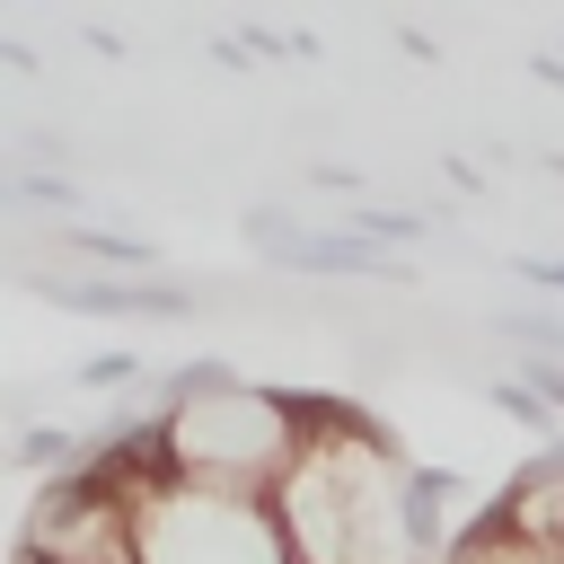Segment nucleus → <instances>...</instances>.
I'll use <instances>...</instances> for the list:
<instances>
[{"instance_id": "obj_3", "label": "nucleus", "mask_w": 564, "mask_h": 564, "mask_svg": "<svg viewBox=\"0 0 564 564\" xmlns=\"http://www.w3.org/2000/svg\"><path fill=\"white\" fill-rule=\"evenodd\" d=\"M141 564H300L273 502L203 494V485H150L141 494Z\"/></svg>"}, {"instance_id": "obj_9", "label": "nucleus", "mask_w": 564, "mask_h": 564, "mask_svg": "<svg viewBox=\"0 0 564 564\" xmlns=\"http://www.w3.org/2000/svg\"><path fill=\"white\" fill-rule=\"evenodd\" d=\"M9 194H18V203H70V212H79V185H70V176H35V167H18Z\"/></svg>"}, {"instance_id": "obj_11", "label": "nucleus", "mask_w": 564, "mask_h": 564, "mask_svg": "<svg viewBox=\"0 0 564 564\" xmlns=\"http://www.w3.org/2000/svg\"><path fill=\"white\" fill-rule=\"evenodd\" d=\"M511 273H520L529 291H546V300H564V256H511Z\"/></svg>"}, {"instance_id": "obj_2", "label": "nucleus", "mask_w": 564, "mask_h": 564, "mask_svg": "<svg viewBox=\"0 0 564 564\" xmlns=\"http://www.w3.org/2000/svg\"><path fill=\"white\" fill-rule=\"evenodd\" d=\"M150 414H159L167 476L203 485V494L273 502L282 476L308 449V432L291 414V388H256V379H238L220 361H185L176 379H150Z\"/></svg>"}, {"instance_id": "obj_8", "label": "nucleus", "mask_w": 564, "mask_h": 564, "mask_svg": "<svg viewBox=\"0 0 564 564\" xmlns=\"http://www.w3.org/2000/svg\"><path fill=\"white\" fill-rule=\"evenodd\" d=\"M70 388H150V370H141V352H106V361H79Z\"/></svg>"}, {"instance_id": "obj_7", "label": "nucleus", "mask_w": 564, "mask_h": 564, "mask_svg": "<svg viewBox=\"0 0 564 564\" xmlns=\"http://www.w3.org/2000/svg\"><path fill=\"white\" fill-rule=\"evenodd\" d=\"M502 335H520V344H538V352H555L564 361V308H502L494 317Z\"/></svg>"}, {"instance_id": "obj_10", "label": "nucleus", "mask_w": 564, "mask_h": 564, "mask_svg": "<svg viewBox=\"0 0 564 564\" xmlns=\"http://www.w3.org/2000/svg\"><path fill=\"white\" fill-rule=\"evenodd\" d=\"M520 379H529V388L555 405V423H564V361H555V352H520Z\"/></svg>"}, {"instance_id": "obj_12", "label": "nucleus", "mask_w": 564, "mask_h": 564, "mask_svg": "<svg viewBox=\"0 0 564 564\" xmlns=\"http://www.w3.org/2000/svg\"><path fill=\"white\" fill-rule=\"evenodd\" d=\"M9 564H35V555H9Z\"/></svg>"}, {"instance_id": "obj_4", "label": "nucleus", "mask_w": 564, "mask_h": 564, "mask_svg": "<svg viewBox=\"0 0 564 564\" xmlns=\"http://www.w3.org/2000/svg\"><path fill=\"white\" fill-rule=\"evenodd\" d=\"M26 282H35V300L79 308V317H194L203 308L176 282H97V273H26Z\"/></svg>"}, {"instance_id": "obj_1", "label": "nucleus", "mask_w": 564, "mask_h": 564, "mask_svg": "<svg viewBox=\"0 0 564 564\" xmlns=\"http://www.w3.org/2000/svg\"><path fill=\"white\" fill-rule=\"evenodd\" d=\"M291 414L308 432L300 467L273 494V520L300 564H449V494H467L449 467H414L361 405L291 388Z\"/></svg>"}, {"instance_id": "obj_6", "label": "nucleus", "mask_w": 564, "mask_h": 564, "mask_svg": "<svg viewBox=\"0 0 564 564\" xmlns=\"http://www.w3.org/2000/svg\"><path fill=\"white\" fill-rule=\"evenodd\" d=\"M62 247H70V256H97V264H123V273H141V264H150V247H141V238H106V229H79V220L62 229Z\"/></svg>"}, {"instance_id": "obj_5", "label": "nucleus", "mask_w": 564, "mask_h": 564, "mask_svg": "<svg viewBox=\"0 0 564 564\" xmlns=\"http://www.w3.org/2000/svg\"><path fill=\"white\" fill-rule=\"evenodd\" d=\"M88 449H97V432H79V423H70V432H62V423H18V432H9V458H18L26 476H44V485L70 476V467H88Z\"/></svg>"}]
</instances>
